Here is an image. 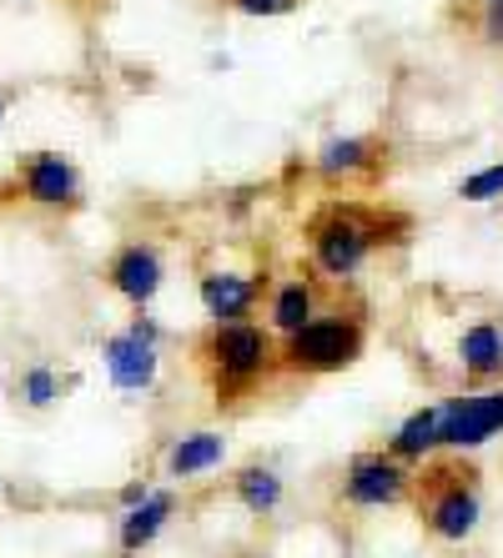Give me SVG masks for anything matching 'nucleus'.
<instances>
[{
  "label": "nucleus",
  "mask_w": 503,
  "mask_h": 558,
  "mask_svg": "<svg viewBox=\"0 0 503 558\" xmlns=\"http://www.w3.org/2000/svg\"><path fill=\"white\" fill-rule=\"evenodd\" d=\"M474 40L483 51L503 56V5H478L474 11Z\"/></svg>",
  "instance_id": "21"
},
{
  "label": "nucleus",
  "mask_w": 503,
  "mask_h": 558,
  "mask_svg": "<svg viewBox=\"0 0 503 558\" xmlns=\"http://www.w3.org/2000/svg\"><path fill=\"white\" fill-rule=\"evenodd\" d=\"M247 558H262V554H247Z\"/></svg>",
  "instance_id": "24"
},
{
  "label": "nucleus",
  "mask_w": 503,
  "mask_h": 558,
  "mask_svg": "<svg viewBox=\"0 0 503 558\" xmlns=\"http://www.w3.org/2000/svg\"><path fill=\"white\" fill-rule=\"evenodd\" d=\"M414 483L418 468L387 458L383 448H362L348 458L343 478H337V504L352 513H387V508H408L414 504Z\"/></svg>",
  "instance_id": "5"
},
{
  "label": "nucleus",
  "mask_w": 503,
  "mask_h": 558,
  "mask_svg": "<svg viewBox=\"0 0 503 558\" xmlns=\"http://www.w3.org/2000/svg\"><path fill=\"white\" fill-rule=\"evenodd\" d=\"M458 373L474 388H493L503 377V323L493 317H474V323L458 332Z\"/></svg>",
  "instance_id": "15"
},
{
  "label": "nucleus",
  "mask_w": 503,
  "mask_h": 558,
  "mask_svg": "<svg viewBox=\"0 0 503 558\" xmlns=\"http://www.w3.org/2000/svg\"><path fill=\"white\" fill-rule=\"evenodd\" d=\"M217 5L232 15H247V21H283V15H292L302 0H217Z\"/></svg>",
  "instance_id": "20"
},
{
  "label": "nucleus",
  "mask_w": 503,
  "mask_h": 558,
  "mask_svg": "<svg viewBox=\"0 0 503 558\" xmlns=\"http://www.w3.org/2000/svg\"><path fill=\"white\" fill-rule=\"evenodd\" d=\"M272 272L267 267H252V272H237V267H207L196 272V302L207 312V327H227V323H258V307L267 302Z\"/></svg>",
  "instance_id": "9"
},
{
  "label": "nucleus",
  "mask_w": 503,
  "mask_h": 558,
  "mask_svg": "<svg viewBox=\"0 0 503 558\" xmlns=\"http://www.w3.org/2000/svg\"><path fill=\"white\" fill-rule=\"evenodd\" d=\"M458 202H468V207H489V202H503V161H493V167L464 177V182H458Z\"/></svg>",
  "instance_id": "19"
},
{
  "label": "nucleus",
  "mask_w": 503,
  "mask_h": 558,
  "mask_svg": "<svg viewBox=\"0 0 503 558\" xmlns=\"http://www.w3.org/2000/svg\"><path fill=\"white\" fill-rule=\"evenodd\" d=\"M177 508H181V498L171 494V488H152L142 504L121 508V519H117V554L121 558H142L146 548H152L156 538L171 529Z\"/></svg>",
  "instance_id": "13"
},
{
  "label": "nucleus",
  "mask_w": 503,
  "mask_h": 558,
  "mask_svg": "<svg viewBox=\"0 0 503 558\" xmlns=\"http://www.w3.org/2000/svg\"><path fill=\"white\" fill-rule=\"evenodd\" d=\"M227 463V438L217 428H192V433H177L167 442V453H161V473L171 483H196L217 473Z\"/></svg>",
  "instance_id": "14"
},
{
  "label": "nucleus",
  "mask_w": 503,
  "mask_h": 558,
  "mask_svg": "<svg viewBox=\"0 0 503 558\" xmlns=\"http://www.w3.org/2000/svg\"><path fill=\"white\" fill-rule=\"evenodd\" d=\"M101 282L117 302H127L131 312H152V302L167 287V252L156 247L152 236H131L121 242L101 267Z\"/></svg>",
  "instance_id": "8"
},
{
  "label": "nucleus",
  "mask_w": 503,
  "mask_h": 558,
  "mask_svg": "<svg viewBox=\"0 0 503 558\" xmlns=\"http://www.w3.org/2000/svg\"><path fill=\"white\" fill-rule=\"evenodd\" d=\"M387 167V146L368 131H337L327 136L318 151H312V171H318V182L327 186H352V182H368L378 171Z\"/></svg>",
  "instance_id": "11"
},
{
  "label": "nucleus",
  "mask_w": 503,
  "mask_h": 558,
  "mask_svg": "<svg viewBox=\"0 0 503 558\" xmlns=\"http://www.w3.org/2000/svg\"><path fill=\"white\" fill-rule=\"evenodd\" d=\"M368 317L362 307H323L302 332L277 342V367L287 377H337L362 363Z\"/></svg>",
  "instance_id": "4"
},
{
  "label": "nucleus",
  "mask_w": 503,
  "mask_h": 558,
  "mask_svg": "<svg viewBox=\"0 0 503 558\" xmlns=\"http://www.w3.org/2000/svg\"><path fill=\"white\" fill-rule=\"evenodd\" d=\"M383 453L408 468H423L428 458H439V408H414L398 428L387 433Z\"/></svg>",
  "instance_id": "17"
},
{
  "label": "nucleus",
  "mask_w": 503,
  "mask_h": 558,
  "mask_svg": "<svg viewBox=\"0 0 503 558\" xmlns=\"http://www.w3.org/2000/svg\"><path fill=\"white\" fill-rule=\"evenodd\" d=\"M101 367L117 392L142 398L161 383V327L152 312H131V323L101 342Z\"/></svg>",
  "instance_id": "6"
},
{
  "label": "nucleus",
  "mask_w": 503,
  "mask_h": 558,
  "mask_svg": "<svg viewBox=\"0 0 503 558\" xmlns=\"http://www.w3.org/2000/svg\"><path fill=\"white\" fill-rule=\"evenodd\" d=\"M323 312V287L312 272H292V277H272L267 287V332L277 342L302 332Z\"/></svg>",
  "instance_id": "12"
},
{
  "label": "nucleus",
  "mask_w": 503,
  "mask_h": 558,
  "mask_svg": "<svg viewBox=\"0 0 503 558\" xmlns=\"http://www.w3.org/2000/svg\"><path fill=\"white\" fill-rule=\"evenodd\" d=\"M302 236H308L312 277L348 287L358 282V272L383 247H403L408 242V217H387V211H368V207H352V202H327V207H318L308 217Z\"/></svg>",
  "instance_id": "1"
},
{
  "label": "nucleus",
  "mask_w": 503,
  "mask_h": 558,
  "mask_svg": "<svg viewBox=\"0 0 503 558\" xmlns=\"http://www.w3.org/2000/svg\"><path fill=\"white\" fill-rule=\"evenodd\" d=\"M423 523V533L443 548L468 544L483 529V473L474 463H464L458 453L448 458H428L418 468L414 483V504H408Z\"/></svg>",
  "instance_id": "3"
},
{
  "label": "nucleus",
  "mask_w": 503,
  "mask_h": 558,
  "mask_svg": "<svg viewBox=\"0 0 503 558\" xmlns=\"http://www.w3.org/2000/svg\"><path fill=\"white\" fill-rule=\"evenodd\" d=\"M227 494H232V504L242 508V513L272 519V513H283V504H287V478L272 463H242L232 478H227Z\"/></svg>",
  "instance_id": "16"
},
{
  "label": "nucleus",
  "mask_w": 503,
  "mask_h": 558,
  "mask_svg": "<svg viewBox=\"0 0 503 558\" xmlns=\"http://www.w3.org/2000/svg\"><path fill=\"white\" fill-rule=\"evenodd\" d=\"M15 186L36 211H81L86 207V177L65 151L36 146L15 156Z\"/></svg>",
  "instance_id": "7"
},
{
  "label": "nucleus",
  "mask_w": 503,
  "mask_h": 558,
  "mask_svg": "<svg viewBox=\"0 0 503 558\" xmlns=\"http://www.w3.org/2000/svg\"><path fill=\"white\" fill-rule=\"evenodd\" d=\"M65 388H71V383H65L51 363H26L21 373H15V383H11L15 403L26 408V413H51V408L65 398Z\"/></svg>",
  "instance_id": "18"
},
{
  "label": "nucleus",
  "mask_w": 503,
  "mask_h": 558,
  "mask_svg": "<svg viewBox=\"0 0 503 558\" xmlns=\"http://www.w3.org/2000/svg\"><path fill=\"white\" fill-rule=\"evenodd\" d=\"M478 5H503V0H478Z\"/></svg>",
  "instance_id": "23"
},
{
  "label": "nucleus",
  "mask_w": 503,
  "mask_h": 558,
  "mask_svg": "<svg viewBox=\"0 0 503 558\" xmlns=\"http://www.w3.org/2000/svg\"><path fill=\"white\" fill-rule=\"evenodd\" d=\"M5 117H11V96L0 92V121H5Z\"/></svg>",
  "instance_id": "22"
},
{
  "label": "nucleus",
  "mask_w": 503,
  "mask_h": 558,
  "mask_svg": "<svg viewBox=\"0 0 503 558\" xmlns=\"http://www.w3.org/2000/svg\"><path fill=\"white\" fill-rule=\"evenodd\" d=\"M503 433V388H478L439 408V453H474Z\"/></svg>",
  "instance_id": "10"
},
{
  "label": "nucleus",
  "mask_w": 503,
  "mask_h": 558,
  "mask_svg": "<svg viewBox=\"0 0 503 558\" xmlns=\"http://www.w3.org/2000/svg\"><path fill=\"white\" fill-rule=\"evenodd\" d=\"M196 367L207 373V388L217 408L247 403L262 383H272V377L283 373L277 367V338L267 332V323L207 327L196 338Z\"/></svg>",
  "instance_id": "2"
}]
</instances>
